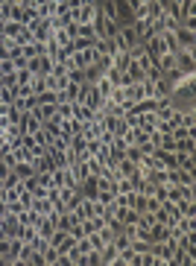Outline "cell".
<instances>
[{"instance_id": "8", "label": "cell", "mask_w": 196, "mask_h": 266, "mask_svg": "<svg viewBox=\"0 0 196 266\" xmlns=\"http://www.w3.org/2000/svg\"><path fill=\"white\" fill-rule=\"evenodd\" d=\"M59 91L67 97V102H79V97H82V82L67 79V85H65V88H59Z\"/></svg>"}, {"instance_id": "2", "label": "cell", "mask_w": 196, "mask_h": 266, "mask_svg": "<svg viewBox=\"0 0 196 266\" xmlns=\"http://www.w3.org/2000/svg\"><path fill=\"white\" fill-rule=\"evenodd\" d=\"M176 67L179 70H196V47H182L176 53Z\"/></svg>"}, {"instance_id": "3", "label": "cell", "mask_w": 196, "mask_h": 266, "mask_svg": "<svg viewBox=\"0 0 196 266\" xmlns=\"http://www.w3.org/2000/svg\"><path fill=\"white\" fill-rule=\"evenodd\" d=\"M144 50H147V56H149L152 62H158L164 53H167V47H164L161 35H152V38H147V41H144Z\"/></svg>"}, {"instance_id": "26", "label": "cell", "mask_w": 196, "mask_h": 266, "mask_svg": "<svg viewBox=\"0 0 196 266\" xmlns=\"http://www.w3.org/2000/svg\"><path fill=\"white\" fill-rule=\"evenodd\" d=\"M59 258H62V255H59V249H53V246H50V249L44 252V266H59Z\"/></svg>"}, {"instance_id": "30", "label": "cell", "mask_w": 196, "mask_h": 266, "mask_svg": "<svg viewBox=\"0 0 196 266\" xmlns=\"http://www.w3.org/2000/svg\"><path fill=\"white\" fill-rule=\"evenodd\" d=\"M176 152H196V137L179 140V143H176Z\"/></svg>"}, {"instance_id": "10", "label": "cell", "mask_w": 196, "mask_h": 266, "mask_svg": "<svg viewBox=\"0 0 196 266\" xmlns=\"http://www.w3.org/2000/svg\"><path fill=\"white\" fill-rule=\"evenodd\" d=\"M30 208H33L35 214H41V217H53V214H56L53 202L47 199V196H41V199H33V205H30Z\"/></svg>"}, {"instance_id": "37", "label": "cell", "mask_w": 196, "mask_h": 266, "mask_svg": "<svg viewBox=\"0 0 196 266\" xmlns=\"http://www.w3.org/2000/svg\"><path fill=\"white\" fill-rule=\"evenodd\" d=\"M82 3H97V0H82Z\"/></svg>"}, {"instance_id": "28", "label": "cell", "mask_w": 196, "mask_h": 266, "mask_svg": "<svg viewBox=\"0 0 196 266\" xmlns=\"http://www.w3.org/2000/svg\"><path fill=\"white\" fill-rule=\"evenodd\" d=\"M21 27H24V24H18V21H6V24H3V33H0V35H6V38H15Z\"/></svg>"}, {"instance_id": "38", "label": "cell", "mask_w": 196, "mask_h": 266, "mask_svg": "<svg viewBox=\"0 0 196 266\" xmlns=\"http://www.w3.org/2000/svg\"><path fill=\"white\" fill-rule=\"evenodd\" d=\"M0 190H3V178H0Z\"/></svg>"}, {"instance_id": "35", "label": "cell", "mask_w": 196, "mask_h": 266, "mask_svg": "<svg viewBox=\"0 0 196 266\" xmlns=\"http://www.w3.org/2000/svg\"><path fill=\"white\" fill-rule=\"evenodd\" d=\"M76 161H79V152H76V149H70V146H67V149H65V167L76 164Z\"/></svg>"}, {"instance_id": "13", "label": "cell", "mask_w": 196, "mask_h": 266, "mask_svg": "<svg viewBox=\"0 0 196 266\" xmlns=\"http://www.w3.org/2000/svg\"><path fill=\"white\" fill-rule=\"evenodd\" d=\"M176 167H179V170H191V173H196V155L194 152H179V155H176Z\"/></svg>"}, {"instance_id": "4", "label": "cell", "mask_w": 196, "mask_h": 266, "mask_svg": "<svg viewBox=\"0 0 196 266\" xmlns=\"http://www.w3.org/2000/svg\"><path fill=\"white\" fill-rule=\"evenodd\" d=\"M173 33H176V41H179V47H196V30H194V27H185V24H179Z\"/></svg>"}, {"instance_id": "33", "label": "cell", "mask_w": 196, "mask_h": 266, "mask_svg": "<svg viewBox=\"0 0 196 266\" xmlns=\"http://www.w3.org/2000/svg\"><path fill=\"white\" fill-rule=\"evenodd\" d=\"M132 208H135V211H141V214H144V211H147V196H144V193H138V190H135V199H132Z\"/></svg>"}, {"instance_id": "19", "label": "cell", "mask_w": 196, "mask_h": 266, "mask_svg": "<svg viewBox=\"0 0 196 266\" xmlns=\"http://www.w3.org/2000/svg\"><path fill=\"white\" fill-rule=\"evenodd\" d=\"M123 73L129 76V82H144V76H147V70H141V67L135 65V62H129V67H126Z\"/></svg>"}, {"instance_id": "21", "label": "cell", "mask_w": 196, "mask_h": 266, "mask_svg": "<svg viewBox=\"0 0 196 266\" xmlns=\"http://www.w3.org/2000/svg\"><path fill=\"white\" fill-rule=\"evenodd\" d=\"M155 65L161 67V73H167V70H176V53H164Z\"/></svg>"}, {"instance_id": "31", "label": "cell", "mask_w": 196, "mask_h": 266, "mask_svg": "<svg viewBox=\"0 0 196 266\" xmlns=\"http://www.w3.org/2000/svg\"><path fill=\"white\" fill-rule=\"evenodd\" d=\"M158 149H170V152H176V140H173V134H161V137H158Z\"/></svg>"}, {"instance_id": "17", "label": "cell", "mask_w": 196, "mask_h": 266, "mask_svg": "<svg viewBox=\"0 0 196 266\" xmlns=\"http://www.w3.org/2000/svg\"><path fill=\"white\" fill-rule=\"evenodd\" d=\"M114 170H117L120 176H126V178H129V176H135V173H138V164H135V161H129V158L123 155V158L114 164Z\"/></svg>"}, {"instance_id": "16", "label": "cell", "mask_w": 196, "mask_h": 266, "mask_svg": "<svg viewBox=\"0 0 196 266\" xmlns=\"http://www.w3.org/2000/svg\"><path fill=\"white\" fill-rule=\"evenodd\" d=\"M12 173L24 181V178H30V176H35V164L33 161H18V164L12 167Z\"/></svg>"}, {"instance_id": "1", "label": "cell", "mask_w": 196, "mask_h": 266, "mask_svg": "<svg viewBox=\"0 0 196 266\" xmlns=\"http://www.w3.org/2000/svg\"><path fill=\"white\" fill-rule=\"evenodd\" d=\"M82 105H88L91 111H99V105H102V97H99V91L91 85V82H82V97H79Z\"/></svg>"}, {"instance_id": "14", "label": "cell", "mask_w": 196, "mask_h": 266, "mask_svg": "<svg viewBox=\"0 0 196 266\" xmlns=\"http://www.w3.org/2000/svg\"><path fill=\"white\" fill-rule=\"evenodd\" d=\"M164 237H167V225H164V222H152V225L147 228V240H149V243H161Z\"/></svg>"}, {"instance_id": "11", "label": "cell", "mask_w": 196, "mask_h": 266, "mask_svg": "<svg viewBox=\"0 0 196 266\" xmlns=\"http://www.w3.org/2000/svg\"><path fill=\"white\" fill-rule=\"evenodd\" d=\"M94 114H97V111H91L88 105H82V102H73V117H76L82 126H85V123H91V120H94Z\"/></svg>"}, {"instance_id": "32", "label": "cell", "mask_w": 196, "mask_h": 266, "mask_svg": "<svg viewBox=\"0 0 196 266\" xmlns=\"http://www.w3.org/2000/svg\"><path fill=\"white\" fill-rule=\"evenodd\" d=\"M129 161H135V164H141V158H144V152H141V146H126V152H123Z\"/></svg>"}, {"instance_id": "25", "label": "cell", "mask_w": 196, "mask_h": 266, "mask_svg": "<svg viewBox=\"0 0 196 266\" xmlns=\"http://www.w3.org/2000/svg\"><path fill=\"white\" fill-rule=\"evenodd\" d=\"M170 134H173V140H176V143H179V140H188V137H196L194 129H185V126H176Z\"/></svg>"}, {"instance_id": "7", "label": "cell", "mask_w": 196, "mask_h": 266, "mask_svg": "<svg viewBox=\"0 0 196 266\" xmlns=\"http://www.w3.org/2000/svg\"><path fill=\"white\" fill-rule=\"evenodd\" d=\"M155 126H158V114L155 111H147V114H138V129H144V132H155Z\"/></svg>"}, {"instance_id": "23", "label": "cell", "mask_w": 196, "mask_h": 266, "mask_svg": "<svg viewBox=\"0 0 196 266\" xmlns=\"http://www.w3.org/2000/svg\"><path fill=\"white\" fill-rule=\"evenodd\" d=\"M35 18H38V9H35V6H30V3L21 6V24H30V21H35Z\"/></svg>"}, {"instance_id": "22", "label": "cell", "mask_w": 196, "mask_h": 266, "mask_svg": "<svg viewBox=\"0 0 196 266\" xmlns=\"http://www.w3.org/2000/svg\"><path fill=\"white\" fill-rule=\"evenodd\" d=\"M30 41H35V35L30 33V27H21L18 35H15V44H18V47H24V44H30Z\"/></svg>"}, {"instance_id": "9", "label": "cell", "mask_w": 196, "mask_h": 266, "mask_svg": "<svg viewBox=\"0 0 196 266\" xmlns=\"http://www.w3.org/2000/svg\"><path fill=\"white\" fill-rule=\"evenodd\" d=\"M138 258H141V255H138L132 246H126V249L117 252V264L114 266H138Z\"/></svg>"}, {"instance_id": "36", "label": "cell", "mask_w": 196, "mask_h": 266, "mask_svg": "<svg viewBox=\"0 0 196 266\" xmlns=\"http://www.w3.org/2000/svg\"><path fill=\"white\" fill-rule=\"evenodd\" d=\"M9 249H12V240H9V237H0V258H6Z\"/></svg>"}, {"instance_id": "20", "label": "cell", "mask_w": 196, "mask_h": 266, "mask_svg": "<svg viewBox=\"0 0 196 266\" xmlns=\"http://www.w3.org/2000/svg\"><path fill=\"white\" fill-rule=\"evenodd\" d=\"M38 129H41V120L33 114H24V134H35Z\"/></svg>"}, {"instance_id": "34", "label": "cell", "mask_w": 196, "mask_h": 266, "mask_svg": "<svg viewBox=\"0 0 196 266\" xmlns=\"http://www.w3.org/2000/svg\"><path fill=\"white\" fill-rule=\"evenodd\" d=\"M33 70H27V67H24V70H18V85H30V82H33Z\"/></svg>"}, {"instance_id": "5", "label": "cell", "mask_w": 196, "mask_h": 266, "mask_svg": "<svg viewBox=\"0 0 196 266\" xmlns=\"http://www.w3.org/2000/svg\"><path fill=\"white\" fill-rule=\"evenodd\" d=\"M99 15L97 3H82L79 9H76V24H94Z\"/></svg>"}, {"instance_id": "15", "label": "cell", "mask_w": 196, "mask_h": 266, "mask_svg": "<svg viewBox=\"0 0 196 266\" xmlns=\"http://www.w3.org/2000/svg\"><path fill=\"white\" fill-rule=\"evenodd\" d=\"M94 88H97V91H99V97L105 100V97L111 94V88H114V82H111V79H108V73L102 70V73H99V79H97V82H94Z\"/></svg>"}, {"instance_id": "24", "label": "cell", "mask_w": 196, "mask_h": 266, "mask_svg": "<svg viewBox=\"0 0 196 266\" xmlns=\"http://www.w3.org/2000/svg\"><path fill=\"white\" fill-rule=\"evenodd\" d=\"M179 184H185V187H196V173H191V170H179Z\"/></svg>"}, {"instance_id": "6", "label": "cell", "mask_w": 196, "mask_h": 266, "mask_svg": "<svg viewBox=\"0 0 196 266\" xmlns=\"http://www.w3.org/2000/svg\"><path fill=\"white\" fill-rule=\"evenodd\" d=\"M117 264V246L114 243H105L99 249V266H114Z\"/></svg>"}, {"instance_id": "27", "label": "cell", "mask_w": 196, "mask_h": 266, "mask_svg": "<svg viewBox=\"0 0 196 266\" xmlns=\"http://www.w3.org/2000/svg\"><path fill=\"white\" fill-rule=\"evenodd\" d=\"M12 158H15V164L18 161H33V152L27 146H18V149H12Z\"/></svg>"}, {"instance_id": "12", "label": "cell", "mask_w": 196, "mask_h": 266, "mask_svg": "<svg viewBox=\"0 0 196 266\" xmlns=\"http://www.w3.org/2000/svg\"><path fill=\"white\" fill-rule=\"evenodd\" d=\"M21 56H27V59H38V56H44V41H30V44H24L21 47Z\"/></svg>"}, {"instance_id": "29", "label": "cell", "mask_w": 196, "mask_h": 266, "mask_svg": "<svg viewBox=\"0 0 196 266\" xmlns=\"http://www.w3.org/2000/svg\"><path fill=\"white\" fill-rule=\"evenodd\" d=\"M132 190H135V187H132V181L126 178V176L114 181V193H132Z\"/></svg>"}, {"instance_id": "18", "label": "cell", "mask_w": 196, "mask_h": 266, "mask_svg": "<svg viewBox=\"0 0 196 266\" xmlns=\"http://www.w3.org/2000/svg\"><path fill=\"white\" fill-rule=\"evenodd\" d=\"M73 38H88V41H97V33L91 24H76V35Z\"/></svg>"}]
</instances>
